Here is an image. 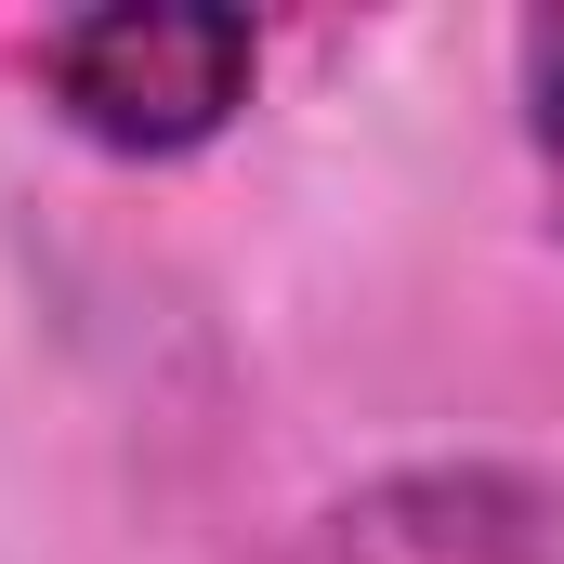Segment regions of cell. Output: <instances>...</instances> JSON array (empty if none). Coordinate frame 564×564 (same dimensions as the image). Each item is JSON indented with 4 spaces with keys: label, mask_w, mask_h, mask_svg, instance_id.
<instances>
[{
    "label": "cell",
    "mask_w": 564,
    "mask_h": 564,
    "mask_svg": "<svg viewBox=\"0 0 564 564\" xmlns=\"http://www.w3.org/2000/svg\"><path fill=\"white\" fill-rule=\"evenodd\" d=\"M250 13H79L40 26V93L66 132H93L106 158H184L250 106Z\"/></svg>",
    "instance_id": "cell-1"
},
{
    "label": "cell",
    "mask_w": 564,
    "mask_h": 564,
    "mask_svg": "<svg viewBox=\"0 0 564 564\" xmlns=\"http://www.w3.org/2000/svg\"><path fill=\"white\" fill-rule=\"evenodd\" d=\"M276 564H564V473H394L328 499Z\"/></svg>",
    "instance_id": "cell-2"
},
{
    "label": "cell",
    "mask_w": 564,
    "mask_h": 564,
    "mask_svg": "<svg viewBox=\"0 0 564 564\" xmlns=\"http://www.w3.org/2000/svg\"><path fill=\"white\" fill-rule=\"evenodd\" d=\"M525 119H539V158L564 197V26H525Z\"/></svg>",
    "instance_id": "cell-3"
}]
</instances>
